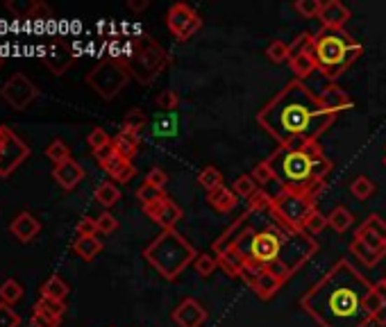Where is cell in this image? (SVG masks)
Returning a JSON list of instances; mask_svg holds the SVG:
<instances>
[{
    "mask_svg": "<svg viewBox=\"0 0 386 327\" xmlns=\"http://www.w3.org/2000/svg\"><path fill=\"white\" fill-rule=\"evenodd\" d=\"M373 284L348 259H338L305 296L300 307L318 327H369L366 298Z\"/></svg>",
    "mask_w": 386,
    "mask_h": 327,
    "instance_id": "1",
    "label": "cell"
},
{
    "mask_svg": "<svg viewBox=\"0 0 386 327\" xmlns=\"http://www.w3.org/2000/svg\"><path fill=\"white\" fill-rule=\"evenodd\" d=\"M336 114L327 112L302 80H291L269 105L257 114V123L280 145L314 143L332 127Z\"/></svg>",
    "mask_w": 386,
    "mask_h": 327,
    "instance_id": "2",
    "label": "cell"
},
{
    "mask_svg": "<svg viewBox=\"0 0 386 327\" xmlns=\"http://www.w3.org/2000/svg\"><path fill=\"white\" fill-rule=\"evenodd\" d=\"M243 261L269 268L287 282L318 252V243L307 232H293L278 223L264 230H248L234 245Z\"/></svg>",
    "mask_w": 386,
    "mask_h": 327,
    "instance_id": "3",
    "label": "cell"
},
{
    "mask_svg": "<svg viewBox=\"0 0 386 327\" xmlns=\"http://www.w3.org/2000/svg\"><path fill=\"white\" fill-rule=\"evenodd\" d=\"M275 182H280L282 189L296 191V194L316 196L325 184V177L332 173L334 161L325 157L320 145L300 143V145H280L271 157Z\"/></svg>",
    "mask_w": 386,
    "mask_h": 327,
    "instance_id": "4",
    "label": "cell"
},
{
    "mask_svg": "<svg viewBox=\"0 0 386 327\" xmlns=\"http://www.w3.org/2000/svg\"><path fill=\"white\" fill-rule=\"evenodd\" d=\"M311 50H314L318 73H323L329 82H334L362 57L364 43L355 41L343 30L320 27L318 32L311 34Z\"/></svg>",
    "mask_w": 386,
    "mask_h": 327,
    "instance_id": "5",
    "label": "cell"
},
{
    "mask_svg": "<svg viewBox=\"0 0 386 327\" xmlns=\"http://www.w3.org/2000/svg\"><path fill=\"white\" fill-rule=\"evenodd\" d=\"M143 257L164 279L176 282L198 257V250L178 230H162L145 245Z\"/></svg>",
    "mask_w": 386,
    "mask_h": 327,
    "instance_id": "6",
    "label": "cell"
},
{
    "mask_svg": "<svg viewBox=\"0 0 386 327\" xmlns=\"http://www.w3.org/2000/svg\"><path fill=\"white\" fill-rule=\"evenodd\" d=\"M314 212H316V196L296 194V191L287 189H282L278 196H273V207L269 209L275 223L293 232H305V225Z\"/></svg>",
    "mask_w": 386,
    "mask_h": 327,
    "instance_id": "7",
    "label": "cell"
},
{
    "mask_svg": "<svg viewBox=\"0 0 386 327\" xmlns=\"http://www.w3.org/2000/svg\"><path fill=\"white\" fill-rule=\"evenodd\" d=\"M125 64L136 82L152 85L159 73L169 66V57L155 39H150V36H139V39L132 41L130 57H127Z\"/></svg>",
    "mask_w": 386,
    "mask_h": 327,
    "instance_id": "8",
    "label": "cell"
},
{
    "mask_svg": "<svg viewBox=\"0 0 386 327\" xmlns=\"http://www.w3.org/2000/svg\"><path fill=\"white\" fill-rule=\"evenodd\" d=\"M130 78H132V73L123 59L109 57V59L98 61L96 66L87 73L85 80L103 100H114L125 89Z\"/></svg>",
    "mask_w": 386,
    "mask_h": 327,
    "instance_id": "9",
    "label": "cell"
},
{
    "mask_svg": "<svg viewBox=\"0 0 386 327\" xmlns=\"http://www.w3.org/2000/svg\"><path fill=\"white\" fill-rule=\"evenodd\" d=\"M30 154L27 145L12 127L0 125V177H9Z\"/></svg>",
    "mask_w": 386,
    "mask_h": 327,
    "instance_id": "10",
    "label": "cell"
},
{
    "mask_svg": "<svg viewBox=\"0 0 386 327\" xmlns=\"http://www.w3.org/2000/svg\"><path fill=\"white\" fill-rule=\"evenodd\" d=\"M166 27L178 41H189L202 27V18L191 5L176 3V5H171V9L166 12Z\"/></svg>",
    "mask_w": 386,
    "mask_h": 327,
    "instance_id": "11",
    "label": "cell"
},
{
    "mask_svg": "<svg viewBox=\"0 0 386 327\" xmlns=\"http://www.w3.org/2000/svg\"><path fill=\"white\" fill-rule=\"evenodd\" d=\"M36 96H39V89H36L34 82L23 75V73H14L12 78H7V82L3 85V98L5 103L16 109V112H25L30 107Z\"/></svg>",
    "mask_w": 386,
    "mask_h": 327,
    "instance_id": "12",
    "label": "cell"
},
{
    "mask_svg": "<svg viewBox=\"0 0 386 327\" xmlns=\"http://www.w3.org/2000/svg\"><path fill=\"white\" fill-rule=\"evenodd\" d=\"M76 48L71 45V41H66L64 36H52L45 45V50L41 54V64L48 68L52 75H64L76 61Z\"/></svg>",
    "mask_w": 386,
    "mask_h": 327,
    "instance_id": "13",
    "label": "cell"
},
{
    "mask_svg": "<svg viewBox=\"0 0 386 327\" xmlns=\"http://www.w3.org/2000/svg\"><path fill=\"white\" fill-rule=\"evenodd\" d=\"M291 73L296 80H305L311 73H316V59L314 50H311V32H302L296 41L291 43V59H289Z\"/></svg>",
    "mask_w": 386,
    "mask_h": 327,
    "instance_id": "14",
    "label": "cell"
},
{
    "mask_svg": "<svg viewBox=\"0 0 386 327\" xmlns=\"http://www.w3.org/2000/svg\"><path fill=\"white\" fill-rule=\"evenodd\" d=\"M143 214L148 216L152 223H157L162 230H176V225L182 221V216H185L182 207L173 198H169L166 194H164L159 200H155L152 205H145Z\"/></svg>",
    "mask_w": 386,
    "mask_h": 327,
    "instance_id": "15",
    "label": "cell"
},
{
    "mask_svg": "<svg viewBox=\"0 0 386 327\" xmlns=\"http://www.w3.org/2000/svg\"><path fill=\"white\" fill-rule=\"evenodd\" d=\"M207 309L196 298H185L173 309V323L178 327H202L207 323Z\"/></svg>",
    "mask_w": 386,
    "mask_h": 327,
    "instance_id": "16",
    "label": "cell"
},
{
    "mask_svg": "<svg viewBox=\"0 0 386 327\" xmlns=\"http://www.w3.org/2000/svg\"><path fill=\"white\" fill-rule=\"evenodd\" d=\"M255 212H250V209H245V212L236 218V221L227 227V230L218 236V239L211 243V252L214 254H223V252H227V250H234V245L238 243V239L248 232V223H250V216H252Z\"/></svg>",
    "mask_w": 386,
    "mask_h": 327,
    "instance_id": "17",
    "label": "cell"
},
{
    "mask_svg": "<svg viewBox=\"0 0 386 327\" xmlns=\"http://www.w3.org/2000/svg\"><path fill=\"white\" fill-rule=\"evenodd\" d=\"M352 18V12L348 9V5H343L341 0H327L323 3V9H320L318 21L327 30H343V25Z\"/></svg>",
    "mask_w": 386,
    "mask_h": 327,
    "instance_id": "18",
    "label": "cell"
},
{
    "mask_svg": "<svg viewBox=\"0 0 386 327\" xmlns=\"http://www.w3.org/2000/svg\"><path fill=\"white\" fill-rule=\"evenodd\" d=\"M52 180L57 182L64 191H73L82 180H85V168H82L76 159H69L52 168Z\"/></svg>",
    "mask_w": 386,
    "mask_h": 327,
    "instance_id": "19",
    "label": "cell"
},
{
    "mask_svg": "<svg viewBox=\"0 0 386 327\" xmlns=\"http://www.w3.org/2000/svg\"><path fill=\"white\" fill-rule=\"evenodd\" d=\"M9 232H12L21 243H30L34 236L41 232V223H39V218H36L34 214L21 212L12 221V225H9Z\"/></svg>",
    "mask_w": 386,
    "mask_h": 327,
    "instance_id": "20",
    "label": "cell"
},
{
    "mask_svg": "<svg viewBox=\"0 0 386 327\" xmlns=\"http://www.w3.org/2000/svg\"><path fill=\"white\" fill-rule=\"evenodd\" d=\"M100 168H103L114 182H121V184H127V182L136 175L134 164L130 159H123L121 154H116V150H114V154L105 164H100Z\"/></svg>",
    "mask_w": 386,
    "mask_h": 327,
    "instance_id": "21",
    "label": "cell"
},
{
    "mask_svg": "<svg viewBox=\"0 0 386 327\" xmlns=\"http://www.w3.org/2000/svg\"><path fill=\"white\" fill-rule=\"evenodd\" d=\"M366 309L375 323L380 327H386V284L380 279L378 284H373L369 298H366Z\"/></svg>",
    "mask_w": 386,
    "mask_h": 327,
    "instance_id": "22",
    "label": "cell"
},
{
    "mask_svg": "<svg viewBox=\"0 0 386 327\" xmlns=\"http://www.w3.org/2000/svg\"><path fill=\"white\" fill-rule=\"evenodd\" d=\"M318 100H320V105H323L327 112H332V114H338V112H343V109L352 107V98L348 96L343 89H338L334 82H329V85L320 91Z\"/></svg>",
    "mask_w": 386,
    "mask_h": 327,
    "instance_id": "23",
    "label": "cell"
},
{
    "mask_svg": "<svg viewBox=\"0 0 386 327\" xmlns=\"http://www.w3.org/2000/svg\"><path fill=\"white\" fill-rule=\"evenodd\" d=\"M284 286V279H280L275 272H271L269 268H264L262 272H259V277H257V282L250 286V291L252 293L259 298V300H271V298H275L280 293V289Z\"/></svg>",
    "mask_w": 386,
    "mask_h": 327,
    "instance_id": "24",
    "label": "cell"
},
{
    "mask_svg": "<svg viewBox=\"0 0 386 327\" xmlns=\"http://www.w3.org/2000/svg\"><path fill=\"white\" fill-rule=\"evenodd\" d=\"M112 145L116 154H121L123 159H134V154L139 152V145H141V136L134 134V132H127V130H121L114 139H112Z\"/></svg>",
    "mask_w": 386,
    "mask_h": 327,
    "instance_id": "25",
    "label": "cell"
},
{
    "mask_svg": "<svg viewBox=\"0 0 386 327\" xmlns=\"http://www.w3.org/2000/svg\"><path fill=\"white\" fill-rule=\"evenodd\" d=\"M207 203L216 209L218 214H229L238 205V196L229 187H220L216 191L207 194Z\"/></svg>",
    "mask_w": 386,
    "mask_h": 327,
    "instance_id": "26",
    "label": "cell"
},
{
    "mask_svg": "<svg viewBox=\"0 0 386 327\" xmlns=\"http://www.w3.org/2000/svg\"><path fill=\"white\" fill-rule=\"evenodd\" d=\"M73 252H76L80 259L94 261L98 254L103 252V241H100L98 236H78V239L73 241Z\"/></svg>",
    "mask_w": 386,
    "mask_h": 327,
    "instance_id": "27",
    "label": "cell"
},
{
    "mask_svg": "<svg viewBox=\"0 0 386 327\" xmlns=\"http://www.w3.org/2000/svg\"><path fill=\"white\" fill-rule=\"evenodd\" d=\"M327 221H329V227H332L334 232L343 234V232H348V230L352 227V223H355V214H352L348 207L336 205V207L332 209V212H329Z\"/></svg>",
    "mask_w": 386,
    "mask_h": 327,
    "instance_id": "28",
    "label": "cell"
},
{
    "mask_svg": "<svg viewBox=\"0 0 386 327\" xmlns=\"http://www.w3.org/2000/svg\"><path fill=\"white\" fill-rule=\"evenodd\" d=\"M69 296V284L64 282L59 275H50L48 279L41 284V298L48 300H57V303H64Z\"/></svg>",
    "mask_w": 386,
    "mask_h": 327,
    "instance_id": "29",
    "label": "cell"
},
{
    "mask_svg": "<svg viewBox=\"0 0 386 327\" xmlns=\"http://www.w3.org/2000/svg\"><path fill=\"white\" fill-rule=\"evenodd\" d=\"M94 200L105 209H112L118 200H121V189H118L114 182H103L96 191H94Z\"/></svg>",
    "mask_w": 386,
    "mask_h": 327,
    "instance_id": "30",
    "label": "cell"
},
{
    "mask_svg": "<svg viewBox=\"0 0 386 327\" xmlns=\"http://www.w3.org/2000/svg\"><path fill=\"white\" fill-rule=\"evenodd\" d=\"M218 268L225 272L227 277H241V270H243V259L238 257L236 250H227L223 254H218Z\"/></svg>",
    "mask_w": 386,
    "mask_h": 327,
    "instance_id": "31",
    "label": "cell"
},
{
    "mask_svg": "<svg viewBox=\"0 0 386 327\" xmlns=\"http://www.w3.org/2000/svg\"><path fill=\"white\" fill-rule=\"evenodd\" d=\"M355 239L357 241H362L366 248H371L373 252H378V254H382V257H386V241L382 239V236H378L375 232H371L369 227H359V230L355 232Z\"/></svg>",
    "mask_w": 386,
    "mask_h": 327,
    "instance_id": "32",
    "label": "cell"
},
{
    "mask_svg": "<svg viewBox=\"0 0 386 327\" xmlns=\"http://www.w3.org/2000/svg\"><path fill=\"white\" fill-rule=\"evenodd\" d=\"M198 184L205 189L207 194H211V191L225 187L223 184V173H220L216 166H205L200 170V175H198Z\"/></svg>",
    "mask_w": 386,
    "mask_h": 327,
    "instance_id": "33",
    "label": "cell"
},
{
    "mask_svg": "<svg viewBox=\"0 0 386 327\" xmlns=\"http://www.w3.org/2000/svg\"><path fill=\"white\" fill-rule=\"evenodd\" d=\"M350 254H355V257L359 259L362 263H366V268L378 266V263L384 259L382 254L373 252L371 248H366V245H364L362 241H357V239H352V243H350Z\"/></svg>",
    "mask_w": 386,
    "mask_h": 327,
    "instance_id": "34",
    "label": "cell"
},
{
    "mask_svg": "<svg viewBox=\"0 0 386 327\" xmlns=\"http://www.w3.org/2000/svg\"><path fill=\"white\" fill-rule=\"evenodd\" d=\"M145 125H148V116H145L143 109L134 107V109H130V112H127V114L123 116V127H121V130H127V132L139 134Z\"/></svg>",
    "mask_w": 386,
    "mask_h": 327,
    "instance_id": "35",
    "label": "cell"
},
{
    "mask_svg": "<svg viewBox=\"0 0 386 327\" xmlns=\"http://www.w3.org/2000/svg\"><path fill=\"white\" fill-rule=\"evenodd\" d=\"M193 268H196V272L202 279H207L218 268V259L214 257V252H198L196 261H193Z\"/></svg>",
    "mask_w": 386,
    "mask_h": 327,
    "instance_id": "36",
    "label": "cell"
},
{
    "mask_svg": "<svg viewBox=\"0 0 386 327\" xmlns=\"http://www.w3.org/2000/svg\"><path fill=\"white\" fill-rule=\"evenodd\" d=\"M21 298H23V286L18 284L16 279H5L3 284H0V303L14 307Z\"/></svg>",
    "mask_w": 386,
    "mask_h": 327,
    "instance_id": "37",
    "label": "cell"
},
{
    "mask_svg": "<svg viewBox=\"0 0 386 327\" xmlns=\"http://www.w3.org/2000/svg\"><path fill=\"white\" fill-rule=\"evenodd\" d=\"M266 57H269V61L273 64H284L291 59V43L287 41H280L275 39L269 43V48H266Z\"/></svg>",
    "mask_w": 386,
    "mask_h": 327,
    "instance_id": "38",
    "label": "cell"
},
{
    "mask_svg": "<svg viewBox=\"0 0 386 327\" xmlns=\"http://www.w3.org/2000/svg\"><path fill=\"white\" fill-rule=\"evenodd\" d=\"M375 182L371 177H366V175H357L352 182H350V194L357 198V200H369L373 194H375Z\"/></svg>",
    "mask_w": 386,
    "mask_h": 327,
    "instance_id": "39",
    "label": "cell"
},
{
    "mask_svg": "<svg viewBox=\"0 0 386 327\" xmlns=\"http://www.w3.org/2000/svg\"><path fill=\"white\" fill-rule=\"evenodd\" d=\"M232 191L238 198H250V196L257 194V191H259V184H257V182L252 180L250 173H243V175H238L232 182Z\"/></svg>",
    "mask_w": 386,
    "mask_h": 327,
    "instance_id": "40",
    "label": "cell"
},
{
    "mask_svg": "<svg viewBox=\"0 0 386 327\" xmlns=\"http://www.w3.org/2000/svg\"><path fill=\"white\" fill-rule=\"evenodd\" d=\"M45 157H48L50 161H55V166H57V164H64V161L73 159L71 157V148L62 139H52L48 143V148H45Z\"/></svg>",
    "mask_w": 386,
    "mask_h": 327,
    "instance_id": "41",
    "label": "cell"
},
{
    "mask_svg": "<svg viewBox=\"0 0 386 327\" xmlns=\"http://www.w3.org/2000/svg\"><path fill=\"white\" fill-rule=\"evenodd\" d=\"M293 9H296L302 18H318L320 9H323V3H320V0H298V3H293Z\"/></svg>",
    "mask_w": 386,
    "mask_h": 327,
    "instance_id": "42",
    "label": "cell"
},
{
    "mask_svg": "<svg viewBox=\"0 0 386 327\" xmlns=\"http://www.w3.org/2000/svg\"><path fill=\"white\" fill-rule=\"evenodd\" d=\"M271 207H273V196L266 194L264 189H259L255 196L248 198V209L250 212H269Z\"/></svg>",
    "mask_w": 386,
    "mask_h": 327,
    "instance_id": "43",
    "label": "cell"
},
{
    "mask_svg": "<svg viewBox=\"0 0 386 327\" xmlns=\"http://www.w3.org/2000/svg\"><path fill=\"white\" fill-rule=\"evenodd\" d=\"M250 175H252V180L257 182V184H269V182H273L275 180V175H273V166H271V161L269 159H264V161H259V164H255V168L250 170Z\"/></svg>",
    "mask_w": 386,
    "mask_h": 327,
    "instance_id": "44",
    "label": "cell"
},
{
    "mask_svg": "<svg viewBox=\"0 0 386 327\" xmlns=\"http://www.w3.org/2000/svg\"><path fill=\"white\" fill-rule=\"evenodd\" d=\"M87 143L91 145V150L98 152V150L107 148V145H112V139H109V134L103 130V127H94L87 136Z\"/></svg>",
    "mask_w": 386,
    "mask_h": 327,
    "instance_id": "45",
    "label": "cell"
},
{
    "mask_svg": "<svg viewBox=\"0 0 386 327\" xmlns=\"http://www.w3.org/2000/svg\"><path fill=\"white\" fill-rule=\"evenodd\" d=\"M155 105H157L162 112H173L178 105H180V96H178V91H173V89H166V91H162V94L155 98Z\"/></svg>",
    "mask_w": 386,
    "mask_h": 327,
    "instance_id": "46",
    "label": "cell"
},
{
    "mask_svg": "<svg viewBox=\"0 0 386 327\" xmlns=\"http://www.w3.org/2000/svg\"><path fill=\"white\" fill-rule=\"evenodd\" d=\"M34 309H39V312H45V314H50V316L62 318V316H64V312H66V305H64V303H57V300L39 298V300H36Z\"/></svg>",
    "mask_w": 386,
    "mask_h": 327,
    "instance_id": "47",
    "label": "cell"
},
{
    "mask_svg": "<svg viewBox=\"0 0 386 327\" xmlns=\"http://www.w3.org/2000/svg\"><path fill=\"white\" fill-rule=\"evenodd\" d=\"M164 196V191H159V189H155V187H150V184H143L136 189V200L141 203V207H145V205H152L155 200H159Z\"/></svg>",
    "mask_w": 386,
    "mask_h": 327,
    "instance_id": "48",
    "label": "cell"
},
{
    "mask_svg": "<svg viewBox=\"0 0 386 327\" xmlns=\"http://www.w3.org/2000/svg\"><path fill=\"white\" fill-rule=\"evenodd\" d=\"M327 225H329L327 216H325V214H320L318 209H316V212L309 216V221H307V225H305V232H307L309 236H316V234L323 232Z\"/></svg>",
    "mask_w": 386,
    "mask_h": 327,
    "instance_id": "49",
    "label": "cell"
},
{
    "mask_svg": "<svg viewBox=\"0 0 386 327\" xmlns=\"http://www.w3.org/2000/svg\"><path fill=\"white\" fill-rule=\"evenodd\" d=\"M96 225H98V234H112L118 230V218L112 212H103L96 216Z\"/></svg>",
    "mask_w": 386,
    "mask_h": 327,
    "instance_id": "50",
    "label": "cell"
},
{
    "mask_svg": "<svg viewBox=\"0 0 386 327\" xmlns=\"http://www.w3.org/2000/svg\"><path fill=\"white\" fill-rule=\"evenodd\" d=\"M145 184H150V187L159 189V191H166V184H169L166 170H162L159 166L150 168L148 173H145Z\"/></svg>",
    "mask_w": 386,
    "mask_h": 327,
    "instance_id": "51",
    "label": "cell"
},
{
    "mask_svg": "<svg viewBox=\"0 0 386 327\" xmlns=\"http://www.w3.org/2000/svg\"><path fill=\"white\" fill-rule=\"evenodd\" d=\"M59 323L62 318L39 312V309H32V327H59Z\"/></svg>",
    "mask_w": 386,
    "mask_h": 327,
    "instance_id": "52",
    "label": "cell"
},
{
    "mask_svg": "<svg viewBox=\"0 0 386 327\" xmlns=\"http://www.w3.org/2000/svg\"><path fill=\"white\" fill-rule=\"evenodd\" d=\"M18 325H21V316L9 305L0 303V327H18Z\"/></svg>",
    "mask_w": 386,
    "mask_h": 327,
    "instance_id": "53",
    "label": "cell"
},
{
    "mask_svg": "<svg viewBox=\"0 0 386 327\" xmlns=\"http://www.w3.org/2000/svg\"><path fill=\"white\" fill-rule=\"evenodd\" d=\"M364 227H369L371 232H375V234L382 236V239L386 241V221L380 214H369V216H366Z\"/></svg>",
    "mask_w": 386,
    "mask_h": 327,
    "instance_id": "54",
    "label": "cell"
},
{
    "mask_svg": "<svg viewBox=\"0 0 386 327\" xmlns=\"http://www.w3.org/2000/svg\"><path fill=\"white\" fill-rule=\"evenodd\" d=\"M76 232H78V236H96L98 234L96 218H91V216L80 218V223L76 225Z\"/></svg>",
    "mask_w": 386,
    "mask_h": 327,
    "instance_id": "55",
    "label": "cell"
},
{
    "mask_svg": "<svg viewBox=\"0 0 386 327\" xmlns=\"http://www.w3.org/2000/svg\"><path fill=\"white\" fill-rule=\"evenodd\" d=\"M5 7L12 12L14 16H18V18H27L30 16V12H32V7H34V0H27V3H5Z\"/></svg>",
    "mask_w": 386,
    "mask_h": 327,
    "instance_id": "56",
    "label": "cell"
},
{
    "mask_svg": "<svg viewBox=\"0 0 386 327\" xmlns=\"http://www.w3.org/2000/svg\"><path fill=\"white\" fill-rule=\"evenodd\" d=\"M50 16H52V9L45 3H41V0H34V7L27 18H32V21H45V18H50Z\"/></svg>",
    "mask_w": 386,
    "mask_h": 327,
    "instance_id": "57",
    "label": "cell"
},
{
    "mask_svg": "<svg viewBox=\"0 0 386 327\" xmlns=\"http://www.w3.org/2000/svg\"><path fill=\"white\" fill-rule=\"evenodd\" d=\"M127 7H130L132 12H143L145 7H150V0H130Z\"/></svg>",
    "mask_w": 386,
    "mask_h": 327,
    "instance_id": "58",
    "label": "cell"
},
{
    "mask_svg": "<svg viewBox=\"0 0 386 327\" xmlns=\"http://www.w3.org/2000/svg\"><path fill=\"white\" fill-rule=\"evenodd\" d=\"M3 64H5V57H3V54H0V66H3Z\"/></svg>",
    "mask_w": 386,
    "mask_h": 327,
    "instance_id": "59",
    "label": "cell"
},
{
    "mask_svg": "<svg viewBox=\"0 0 386 327\" xmlns=\"http://www.w3.org/2000/svg\"><path fill=\"white\" fill-rule=\"evenodd\" d=\"M384 166H386V152H384Z\"/></svg>",
    "mask_w": 386,
    "mask_h": 327,
    "instance_id": "60",
    "label": "cell"
},
{
    "mask_svg": "<svg viewBox=\"0 0 386 327\" xmlns=\"http://www.w3.org/2000/svg\"><path fill=\"white\" fill-rule=\"evenodd\" d=\"M384 284H386V277H384Z\"/></svg>",
    "mask_w": 386,
    "mask_h": 327,
    "instance_id": "61",
    "label": "cell"
},
{
    "mask_svg": "<svg viewBox=\"0 0 386 327\" xmlns=\"http://www.w3.org/2000/svg\"><path fill=\"white\" fill-rule=\"evenodd\" d=\"M109 327H114V325H109Z\"/></svg>",
    "mask_w": 386,
    "mask_h": 327,
    "instance_id": "62",
    "label": "cell"
}]
</instances>
